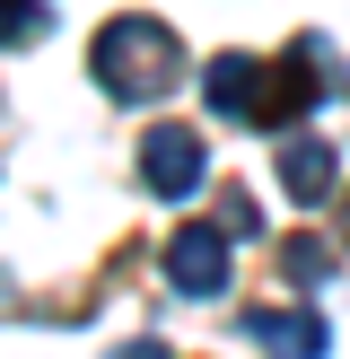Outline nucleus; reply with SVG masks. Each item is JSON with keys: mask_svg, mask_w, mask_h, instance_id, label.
Instances as JSON below:
<instances>
[{"mask_svg": "<svg viewBox=\"0 0 350 359\" xmlns=\"http://www.w3.org/2000/svg\"><path fill=\"white\" fill-rule=\"evenodd\" d=\"M140 184H149L158 202H192V193L210 184V140L192 132V123H158V132H140Z\"/></svg>", "mask_w": 350, "mask_h": 359, "instance_id": "f03ea898", "label": "nucleus"}, {"mask_svg": "<svg viewBox=\"0 0 350 359\" xmlns=\"http://www.w3.org/2000/svg\"><path fill=\"white\" fill-rule=\"evenodd\" d=\"M88 62H97V88L114 105H149V97H167V88L184 79V35H175L167 18H149V9H122L114 27L88 44Z\"/></svg>", "mask_w": 350, "mask_h": 359, "instance_id": "f257e3e1", "label": "nucleus"}, {"mask_svg": "<svg viewBox=\"0 0 350 359\" xmlns=\"http://www.w3.org/2000/svg\"><path fill=\"white\" fill-rule=\"evenodd\" d=\"M44 27V0H0V44H27Z\"/></svg>", "mask_w": 350, "mask_h": 359, "instance_id": "6e6552de", "label": "nucleus"}, {"mask_svg": "<svg viewBox=\"0 0 350 359\" xmlns=\"http://www.w3.org/2000/svg\"><path fill=\"white\" fill-rule=\"evenodd\" d=\"M332 263H342V255H332L324 237H289V245H280V272H289V280H332Z\"/></svg>", "mask_w": 350, "mask_h": 359, "instance_id": "0eeeda50", "label": "nucleus"}, {"mask_svg": "<svg viewBox=\"0 0 350 359\" xmlns=\"http://www.w3.org/2000/svg\"><path fill=\"white\" fill-rule=\"evenodd\" d=\"M280 184H289V202H332V184H342V158H332V140H315V132H298L289 149H280Z\"/></svg>", "mask_w": 350, "mask_h": 359, "instance_id": "39448f33", "label": "nucleus"}, {"mask_svg": "<svg viewBox=\"0 0 350 359\" xmlns=\"http://www.w3.org/2000/svg\"><path fill=\"white\" fill-rule=\"evenodd\" d=\"M114 359H167V351H158V342H122Z\"/></svg>", "mask_w": 350, "mask_h": 359, "instance_id": "1a4fd4ad", "label": "nucleus"}, {"mask_svg": "<svg viewBox=\"0 0 350 359\" xmlns=\"http://www.w3.org/2000/svg\"><path fill=\"white\" fill-rule=\"evenodd\" d=\"M202 97H210V114H227V123H254L262 62H254V53H210V70H202Z\"/></svg>", "mask_w": 350, "mask_h": 359, "instance_id": "20e7f679", "label": "nucleus"}, {"mask_svg": "<svg viewBox=\"0 0 350 359\" xmlns=\"http://www.w3.org/2000/svg\"><path fill=\"white\" fill-rule=\"evenodd\" d=\"M167 280L184 298H219L227 290V228L219 219H184L167 237Z\"/></svg>", "mask_w": 350, "mask_h": 359, "instance_id": "7ed1b4c3", "label": "nucleus"}, {"mask_svg": "<svg viewBox=\"0 0 350 359\" xmlns=\"http://www.w3.org/2000/svg\"><path fill=\"white\" fill-rule=\"evenodd\" d=\"M245 333H254L272 359H324V351H332V333H324V316H315V307H307V316L254 307V316H245Z\"/></svg>", "mask_w": 350, "mask_h": 359, "instance_id": "423d86ee", "label": "nucleus"}, {"mask_svg": "<svg viewBox=\"0 0 350 359\" xmlns=\"http://www.w3.org/2000/svg\"><path fill=\"white\" fill-rule=\"evenodd\" d=\"M342 245H350V202H342Z\"/></svg>", "mask_w": 350, "mask_h": 359, "instance_id": "9d476101", "label": "nucleus"}]
</instances>
